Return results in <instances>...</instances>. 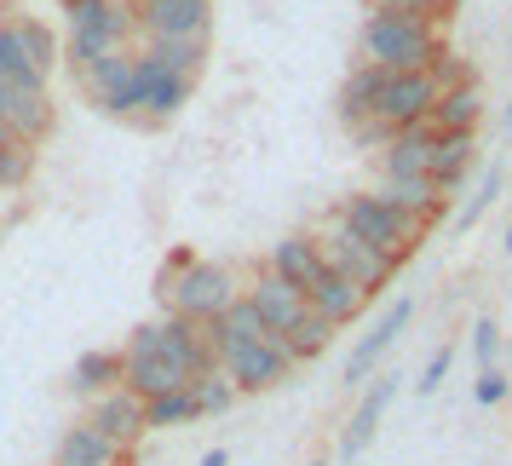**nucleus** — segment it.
Wrapping results in <instances>:
<instances>
[{"label":"nucleus","instance_id":"obj_11","mask_svg":"<svg viewBox=\"0 0 512 466\" xmlns=\"http://www.w3.org/2000/svg\"><path fill=\"white\" fill-rule=\"evenodd\" d=\"M409 317H415V300H392V305H386V311H380V323H374L369 334L357 340V351L346 357V374H340V380H346V386H363V380L380 369V357L397 346V334L409 328Z\"/></svg>","mask_w":512,"mask_h":466},{"label":"nucleus","instance_id":"obj_30","mask_svg":"<svg viewBox=\"0 0 512 466\" xmlns=\"http://www.w3.org/2000/svg\"><path fill=\"white\" fill-rule=\"evenodd\" d=\"M328 340H334V323H328L323 311H305L300 323L282 334V346L294 351V363H311V357H317V351H323Z\"/></svg>","mask_w":512,"mask_h":466},{"label":"nucleus","instance_id":"obj_35","mask_svg":"<svg viewBox=\"0 0 512 466\" xmlns=\"http://www.w3.org/2000/svg\"><path fill=\"white\" fill-rule=\"evenodd\" d=\"M363 6L369 12H409V18H432V24L455 12V0H363Z\"/></svg>","mask_w":512,"mask_h":466},{"label":"nucleus","instance_id":"obj_44","mask_svg":"<svg viewBox=\"0 0 512 466\" xmlns=\"http://www.w3.org/2000/svg\"><path fill=\"white\" fill-rule=\"evenodd\" d=\"M311 466H323V461H311Z\"/></svg>","mask_w":512,"mask_h":466},{"label":"nucleus","instance_id":"obj_40","mask_svg":"<svg viewBox=\"0 0 512 466\" xmlns=\"http://www.w3.org/2000/svg\"><path fill=\"white\" fill-rule=\"evenodd\" d=\"M202 466H231V455H225V449H208V455H202Z\"/></svg>","mask_w":512,"mask_h":466},{"label":"nucleus","instance_id":"obj_38","mask_svg":"<svg viewBox=\"0 0 512 466\" xmlns=\"http://www.w3.org/2000/svg\"><path fill=\"white\" fill-rule=\"evenodd\" d=\"M472 357H478V369H495L501 363V328L489 323V317L472 323Z\"/></svg>","mask_w":512,"mask_h":466},{"label":"nucleus","instance_id":"obj_3","mask_svg":"<svg viewBox=\"0 0 512 466\" xmlns=\"http://www.w3.org/2000/svg\"><path fill=\"white\" fill-rule=\"evenodd\" d=\"M133 29H139L133 0H81V6H70V64H75V75L93 70L98 58L127 52Z\"/></svg>","mask_w":512,"mask_h":466},{"label":"nucleus","instance_id":"obj_1","mask_svg":"<svg viewBox=\"0 0 512 466\" xmlns=\"http://www.w3.org/2000/svg\"><path fill=\"white\" fill-rule=\"evenodd\" d=\"M156 300H162L167 317H190V323H219L242 288H236V271L231 265H213V259H196L190 248H173L156 277Z\"/></svg>","mask_w":512,"mask_h":466},{"label":"nucleus","instance_id":"obj_25","mask_svg":"<svg viewBox=\"0 0 512 466\" xmlns=\"http://www.w3.org/2000/svg\"><path fill=\"white\" fill-rule=\"evenodd\" d=\"M380 196H386V202H397L403 213H415L420 225L443 219V208H449V196H443L432 179H380Z\"/></svg>","mask_w":512,"mask_h":466},{"label":"nucleus","instance_id":"obj_20","mask_svg":"<svg viewBox=\"0 0 512 466\" xmlns=\"http://www.w3.org/2000/svg\"><path fill=\"white\" fill-rule=\"evenodd\" d=\"M380 173L386 179H432V127L392 133V144L380 150Z\"/></svg>","mask_w":512,"mask_h":466},{"label":"nucleus","instance_id":"obj_43","mask_svg":"<svg viewBox=\"0 0 512 466\" xmlns=\"http://www.w3.org/2000/svg\"><path fill=\"white\" fill-rule=\"evenodd\" d=\"M507 127H512V104H507Z\"/></svg>","mask_w":512,"mask_h":466},{"label":"nucleus","instance_id":"obj_29","mask_svg":"<svg viewBox=\"0 0 512 466\" xmlns=\"http://www.w3.org/2000/svg\"><path fill=\"white\" fill-rule=\"evenodd\" d=\"M144 52L156 64H167L173 75H185V81H196L208 70V41H144Z\"/></svg>","mask_w":512,"mask_h":466},{"label":"nucleus","instance_id":"obj_21","mask_svg":"<svg viewBox=\"0 0 512 466\" xmlns=\"http://www.w3.org/2000/svg\"><path fill=\"white\" fill-rule=\"evenodd\" d=\"M116 386H127V351H81L70 369V392H81L87 403L104 392H116Z\"/></svg>","mask_w":512,"mask_h":466},{"label":"nucleus","instance_id":"obj_9","mask_svg":"<svg viewBox=\"0 0 512 466\" xmlns=\"http://www.w3.org/2000/svg\"><path fill=\"white\" fill-rule=\"evenodd\" d=\"M219 369H225V380H231L236 392H271V386H282L300 363H294V351L282 346V334H271V340H254V346L225 351Z\"/></svg>","mask_w":512,"mask_h":466},{"label":"nucleus","instance_id":"obj_19","mask_svg":"<svg viewBox=\"0 0 512 466\" xmlns=\"http://www.w3.org/2000/svg\"><path fill=\"white\" fill-rule=\"evenodd\" d=\"M127 81H133V52H116V58H98L93 70H81V93L93 98L104 116H121L127 110Z\"/></svg>","mask_w":512,"mask_h":466},{"label":"nucleus","instance_id":"obj_33","mask_svg":"<svg viewBox=\"0 0 512 466\" xmlns=\"http://www.w3.org/2000/svg\"><path fill=\"white\" fill-rule=\"evenodd\" d=\"M18 35H24V47H29V58H35V70H41V75L58 70V35H52L41 18H18Z\"/></svg>","mask_w":512,"mask_h":466},{"label":"nucleus","instance_id":"obj_12","mask_svg":"<svg viewBox=\"0 0 512 466\" xmlns=\"http://www.w3.org/2000/svg\"><path fill=\"white\" fill-rule=\"evenodd\" d=\"M87 420H93V426L116 443V449H127V455H133V449H139V438L150 432V420H144V397H133L127 386L93 397V403H87Z\"/></svg>","mask_w":512,"mask_h":466},{"label":"nucleus","instance_id":"obj_5","mask_svg":"<svg viewBox=\"0 0 512 466\" xmlns=\"http://www.w3.org/2000/svg\"><path fill=\"white\" fill-rule=\"evenodd\" d=\"M317 248H323L328 271H340L346 282H357V288H363L369 300L397 277V259H386L380 248H369V242L351 231L340 213H328V219H323V231H317Z\"/></svg>","mask_w":512,"mask_h":466},{"label":"nucleus","instance_id":"obj_26","mask_svg":"<svg viewBox=\"0 0 512 466\" xmlns=\"http://www.w3.org/2000/svg\"><path fill=\"white\" fill-rule=\"evenodd\" d=\"M208 334H213V351H219V357H225V351H236V346H254V340H271L265 317H259L248 300H236L231 311H225V317L208 328Z\"/></svg>","mask_w":512,"mask_h":466},{"label":"nucleus","instance_id":"obj_15","mask_svg":"<svg viewBox=\"0 0 512 466\" xmlns=\"http://www.w3.org/2000/svg\"><path fill=\"white\" fill-rule=\"evenodd\" d=\"M0 121H6L18 139L41 144L52 133V98H47V87H18V81H6V75H0Z\"/></svg>","mask_w":512,"mask_h":466},{"label":"nucleus","instance_id":"obj_17","mask_svg":"<svg viewBox=\"0 0 512 466\" xmlns=\"http://www.w3.org/2000/svg\"><path fill=\"white\" fill-rule=\"evenodd\" d=\"M397 380H403V374H380V380H369V392H363V403L351 409L346 438H340V455H346V461H357V455L374 443V432H380V415L392 409V397H397Z\"/></svg>","mask_w":512,"mask_h":466},{"label":"nucleus","instance_id":"obj_23","mask_svg":"<svg viewBox=\"0 0 512 466\" xmlns=\"http://www.w3.org/2000/svg\"><path fill=\"white\" fill-rule=\"evenodd\" d=\"M478 121H484V93H478V81H466V87L438 93L426 127H432V133H478Z\"/></svg>","mask_w":512,"mask_h":466},{"label":"nucleus","instance_id":"obj_32","mask_svg":"<svg viewBox=\"0 0 512 466\" xmlns=\"http://www.w3.org/2000/svg\"><path fill=\"white\" fill-rule=\"evenodd\" d=\"M495 196H501V162L478 173V185H472V196H466V208L455 213V225H461V231H472V225L489 213V202H495Z\"/></svg>","mask_w":512,"mask_h":466},{"label":"nucleus","instance_id":"obj_16","mask_svg":"<svg viewBox=\"0 0 512 466\" xmlns=\"http://www.w3.org/2000/svg\"><path fill=\"white\" fill-rule=\"evenodd\" d=\"M265 271H277L282 282H294L305 300H311V288L328 277V259H323V248H317V236H282L277 248H271V265Z\"/></svg>","mask_w":512,"mask_h":466},{"label":"nucleus","instance_id":"obj_34","mask_svg":"<svg viewBox=\"0 0 512 466\" xmlns=\"http://www.w3.org/2000/svg\"><path fill=\"white\" fill-rule=\"evenodd\" d=\"M190 392H196V409H202V415H225V409H231L236 397H242V392L231 386V380H225V369L202 374V380H196Z\"/></svg>","mask_w":512,"mask_h":466},{"label":"nucleus","instance_id":"obj_8","mask_svg":"<svg viewBox=\"0 0 512 466\" xmlns=\"http://www.w3.org/2000/svg\"><path fill=\"white\" fill-rule=\"evenodd\" d=\"M432 104H438V81H432L426 70H397V75L386 70L369 121H380L386 133H409V127H426Z\"/></svg>","mask_w":512,"mask_h":466},{"label":"nucleus","instance_id":"obj_41","mask_svg":"<svg viewBox=\"0 0 512 466\" xmlns=\"http://www.w3.org/2000/svg\"><path fill=\"white\" fill-rule=\"evenodd\" d=\"M501 248H507V254H512V225H507V236H501Z\"/></svg>","mask_w":512,"mask_h":466},{"label":"nucleus","instance_id":"obj_7","mask_svg":"<svg viewBox=\"0 0 512 466\" xmlns=\"http://www.w3.org/2000/svg\"><path fill=\"white\" fill-rule=\"evenodd\" d=\"M127 392L133 397H162V392H179V386H190L185 380V369L167 357V346H162V323H139L133 334H127Z\"/></svg>","mask_w":512,"mask_h":466},{"label":"nucleus","instance_id":"obj_14","mask_svg":"<svg viewBox=\"0 0 512 466\" xmlns=\"http://www.w3.org/2000/svg\"><path fill=\"white\" fill-rule=\"evenodd\" d=\"M162 346H167V357L185 369L190 386H196L202 374L219 369V351H213L208 323H190V317H162Z\"/></svg>","mask_w":512,"mask_h":466},{"label":"nucleus","instance_id":"obj_24","mask_svg":"<svg viewBox=\"0 0 512 466\" xmlns=\"http://www.w3.org/2000/svg\"><path fill=\"white\" fill-rule=\"evenodd\" d=\"M363 305H369V294L357 288V282H346L340 271H328L317 288H311V311H323L334 328H346V323H357L363 317Z\"/></svg>","mask_w":512,"mask_h":466},{"label":"nucleus","instance_id":"obj_10","mask_svg":"<svg viewBox=\"0 0 512 466\" xmlns=\"http://www.w3.org/2000/svg\"><path fill=\"white\" fill-rule=\"evenodd\" d=\"M133 18L144 41H208L213 0H139Z\"/></svg>","mask_w":512,"mask_h":466},{"label":"nucleus","instance_id":"obj_2","mask_svg":"<svg viewBox=\"0 0 512 466\" xmlns=\"http://www.w3.org/2000/svg\"><path fill=\"white\" fill-rule=\"evenodd\" d=\"M443 52V35L432 18H409V12H369L363 35H357V64L374 70H426Z\"/></svg>","mask_w":512,"mask_h":466},{"label":"nucleus","instance_id":"obj_13","mask_svg":"<svg viewBox=\"0 0 512 466\" xmlns=\"http://www.w3.org/2000/svg\"><path fill=\"white\" fill-rule=\"evenodd\" d=\"M242 300L254 305L259 317H265V328H271V334H288V328H294L305 311H311V300H305L294 282H282L277 271H259V277L242 288Z\"/></svg>","mask_w":512,"mask_h":466},{"label":"nucleus","instance_id":"obj_39","mask_svg":"<svg viewBox=\"0 0 512 466\" xmlns=\"http://www.w3.org/2000/svg\"><path fill=\"white\" fill-rule=\"evenodd\" d=\"M449 357H455V346H438L432 357H426V369H420V380H415V397H432L443 386V374H449Z\"/></svg>","mask_w":512,"mask_h":466},{"label":"nucleus","instance_id":"obj_36","mask_svg":"<svg viewBox=\"0 0 512 466\" xmlns=\"http://www.w3.org/2000/svg\"><path fill=\"white\" fill-rule=\"evenodd\" d=\"M512 397V380H507V369L495 363V369H478V386H472V403L478 409H495V403H507Z\"/></svg>","mask_w":512,"mask_h":466},{"label":"nucleus","instance_id":"obj_22","mask_svg":"<svg viewBox=\"0 0 512 466\" xmlns=\"http://www.w3.org/2000/svg\"><path fill=\"white\" fill-rule=\"evenodd\" d=\"M478 162V133H432V185L449 196Z\"/></svg>","mask_w":512,"mask_h":466},{"label":"nucleus","instance_id":"obj_4","mask_svg":"<svg viewBox=\"0 0 512 466\" xmlns=\"http://www.w3.org/2000/svg\"><path fill=\"white\" fill-rule=\"evenodd\" d=\"M334 213H340V219H346V225L363 236L369 248H380V254L397 259V265L415 254L420 236H426V225H420L415 213H403L397 202H386L380 190H357V196H346Z\"/></svg>","mask_w":512,"mask_h":466},{"label":"nucleus","instance_id":"obj_27","mask_svg":"<svg viewBox=\"0 0 512 466\" xmlns=\"http://www.w3.org/2000/svg\"><path fill=\"white\" fill-rule=\"evenodd\" d=\"M0 75H6V81H18V87H47V75L35 70L24 35H18V18H6V24H0Z\"/></svg>","mask_w":512,"mask_h":466},{"label":"nucleus","instance_id":"obj_42","mask_svg":"<svg viewBox=\"0 0 512 466\" xmlns=\"http://www.w3.org/2000/svg\"><path fill=\"white\" fill-rule=\"evenodd\" d=\"M58 6H64V12H70V6H81V0H58Z\"/></svg>","mask_w":512,"mask_h":466},{"label":"nucleus","instance_id":"obj_18","mask_svg":"<svg viewBox=\"0 0 512 466\" xmlns=\"http://www.w3.org/2000/svg\"><path fill=\"white\" fill-rule=\"evenodd\" d=\"M133 455L127 449H116V443L98 432L93 420H75V426H64V438H58V449H52V466H127Z\"/></svg>","mask_w":512,"mask_h":466},{"label":"nucleus","instance_id":"obj_31","mask_svg":"<svg viewBox=\"0 0 512 466\" xmlns=\"http://www.w3.org/2000/svg\"><path fill=\"white\" fill-rule=\"evenodd\" d=\"M29 179H35V144L29 139L0 144V190H24Z\"/></svg>","mask_w":512,"mask_h":466},{"label":"nucleus","instance_id":"obj_28","mask_svg":"<svg viewBox=\"0 0 512 466\" xmlns=\"http://www.w3.org/2000/svg\"><path fill=\"white\" fill-rule=\"evenodd\" d=\"M144 420H150V432H179V426H190V420H202L196 392H190V386H179V392L150 397V403H144Z\"/></svg>","mask_w":512,"mask_h":466},{"label":"nucleus","instance_id":"obj_37","mask_svg":"<svg viewBox=\"0 0 512 466\" xmlns=\"http://www.w3.org/2000/svg\"><path fill=\"white\" fill-rule=\"evenodd\" d=\"M426 75L438 81V93H449V87H466V81H472V70H466V58H455L449 47H443L438 58L426 64Z\"/></svg>","mask_w":512,"mask_h":466},{"label":"nucleus","instance_id":"obj_6","mask_svg":"<svg viewBox=\"0 0 512 466\" xmlns=\"http://www.w3.org/2000/svg\"><path fill=\"white\" fill-rule=\"evenodd\" d=\"M190 87H196V81L173 75L167 64H156V58L139 47L133 52V81H127V110H121V121H150V127H162V121H173L190 104Z\"/></svg>","mask_w":512,"mask_h":466}]
</instances>
